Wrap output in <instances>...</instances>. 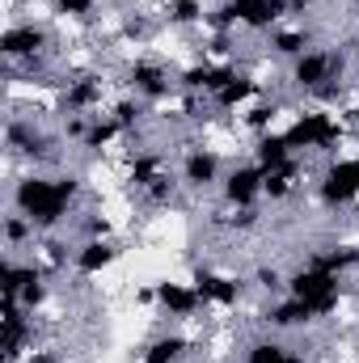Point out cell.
<instances>
[{"mask_svg": "<svg viewBox=\"0 0 359 363\" xmlns=\"http://www.w3.org/2000/svg\"><path fill=\"white\" fill-rule=\"evenodd\" d=\"M97 106H101V81L97 77L68 81V89H64V110L68 114H89V118H97Z\"/></svg>", "mask_w": 359, "mask_h": 363, "instance_id": "17", "label": "cell"}, {"mask_svg": "<svg viewBox=\"0 0 359 363\" xmlns=\"http://www.w3.org/2000/svg\"><path fill=\"white\" fill-rule=\"evenodd\" d=\"M317 317H313V308L304 304V300H296V296H287L283 291V300H275L267 308V325L275 334H292V330H304V325H313Z\"/></svg>", "mask_w": 359, "mask_h": 363, "instance_id": "16", "label": "cell"}, {"mask_svg": "<svg viewBox=\"0 0 359 363\" xmlns=\"http://www.w3.org/2000/svg\"><path fill=\"white\" fill-rule=\"evenodd\" d=\"M263 186H267V174L254 165V161H241V165H233L224 182H220V194H224V203L233 207V211H241V207H254L258 199H263Z\"/></svg>", "mask_w": 359, "mask_h": 363, "instance_id": "8", "label": "cell"}, {"mask_svg": "<svg viewBox=\"0 0 359 363\" xmlns=\"http://www.w3.org/2000/svg\"><path fill=\"white\" fill-rule=\"evenodd\" d=\"M47 47H51V30L38 26V21H17V26H9L4 38H0L4 60H13V64H30V68L47 55Z\"/></svg>", "mask_w": 359, "mask_h": 363, "instance_id": "7", "label": "cell"}, {"mask_svg": "<svg viewBox=\"0 0 359 363\" xmlns=\"http://www.w3.org/2000/svg\"><path fill=\"white\" fill-rule=\"evenodd\" d=\"M351 9H355V13H359V0H351Z\"/></svg>", "mask_w": 359, "mask_h": 363, "instance_id": "32", "label": "cell"}, {"mask_svg": "<svg viewBox=\"0 0 359 363\" xmlns=\"http://www.w3.org/2000/svg\"><path fill=\"white\" fill-rule=\"evenodd\" d=\"M233 77H237V68H233V64H190V68H182V72H178V85L186 93L216 97V93L224 89Z\"/></svg>", "mask_w": 359, "mask_h": 363, "instance_id": "14", "label": "cell"}, {"mask_svg": "<svg viewBox=\"0 0 359 363\" xmlns=\"http://www.w3.org/2000/svg\"><path fill=\"white\" fill-rule=\"evenodd\" d=\"M254 283H258L263 291H287V274H279L275 267H258V271H254Z\"/></svg>", "mask_w": 359, "mask_h": 363, "instance_id": "30", "label": "cell"}, {"mask_svg": "<svg viewBox=\"0 0 359 363\" xmlns=\"http://www.w3.org/2000/svg\"><path fill=\"white\" fill-rule=\"evenodd\" d=\"M317 199L321 207L330 211H343L359 199V157H343V161H330L321 169V182H317Z\"/></svg>", "mask_w": 359, "mask_h": 363, "instance_id": "6", "label": "cell"}, {"mask_svg": "<svg viewBox=\"0 0 359 363\" xmlns=\"http://www.w3.org/2000/svg\"><path fill=\"white\" fill-rule=\"evenodd\" d=\"M355 60H359V47H355Z\"/></svg>", "mask_w": 359, "mask_h": 363, "instance_id": "33", "label": "cell"}, {"mask_svg": "<svg viewBox=\"0 0 359 363\" xmlns=\"http://www.w3.org/2000/svg\"><path fill=\"white\" fill-rule=\"evenodd\" d=\"M194 291H199V300H203V308H237V300H241V279H233V274H220V271H194Z\"/></svg>", "mask_w": 359, "mask_h": 363, "instance_id": "9", "label": "cell"}, {"mask_svg": "<svg viewBox=\"0 0 359 363\" xmlns=\"http://www.w3.org/2000/svg\"><path fill=\"white\" fill-rule=\"evenodd\" d=\"M51 13H60L68 21H89L97 13V0H51Z\"/></svg>", "mask_w": 359, "mask_h": 363, "instance_id": "27", "label": "cell"}, {"mask_svg": "<svg viewBox=\"0 0 359 363\" xmlns=\"http://www.w3.org/2000/svg\"><path fill=\"white\" fill-rule=\"evenodd\" d=\"M161 178H165V161H161L157 152H136V157H131V186H136V190L148 194Z\"/></svg>", "mask_w": 359, "mask_h": 363, "instance_id": "22", "label": "cell"}, {"mask_svg": "<svg viewBox=\"0 0 359 363\" xmlns=\"http://www.w3.org/2000/svg\"><path fill=\"white\" fill-rule=\"evenodd\" d=\"M118 254L123 250L110 237H85L77 245V254H72V267H77V274H85V279H97V274H106L118 262Z\"/></svg>", "mask_w": 359, "mask_h": 363, "instance_id": "13", "label": "cell"}, {"mask_svg": "<svg viewBox=\"0 0 359 363\" xmlns=\"http://www.w3.org/2000/svg\"><path fill=\"white\" fill-rule=\"evenodd\" d=\"M287 296L304 300V304L313 308V317L321 321V317L338 313V304H343V274L326 271V267H317V262L309 258L300 271L287 274Z\"/></svg>", "mask_w": 359, "mask_h": 363, "instance_id": "2", "label": "cell"}, {"mask_svg": "<svg viewBox=\"0 0 359 363\" xmlns=\"http://www.w3.org/2000/svg\"><path fill=\"white\" fill-rule=\"evenodd\" d=\"M224 182V165H220V157L211 152V148H190L186 157H182V186H190V190H211V186H220Z\"/></svg>", "mask_w": 359, "mask_h": 363, "instance_id": "12", "label": "cell"}, {"mask_svg": "<svg viewBox=\"0 0 359 363\" xmlns=\"http://www.w3.org/2000/svg\"><path fill=\"white\" fill-rule=\"evenodd\" d=\"M270 51L279 60H300L304 51H313V34L304 26H292V30H270Z\"/></svg>", "mask_w": 359, "mask_h": 363, "instance_id": "19", "label": "cell"}, {"mask_svg": "<svg viewBox=\"0 0 359 363\" xmlns=\"http://www.w3.org/2000/svg\"><path fill=\"white\" fill-rule=\"evenodd\" d=\"M127 85H131V93H136L140 101H161V97H170V89H174L178 81H170V72H165L157 60H136V64L127 68Z\"/></svg>", "mask_w": 359, "mask_h": 363, "instance_id": "10", "label": "cell"}, {"mask_svg": "<svg viewBox=\"0 0 359 363\" xmlns=\"http://www.w3.org/2000/svg\"><path fill=\"white\" fill-rule=\"evenodd\" d=\"M300 186V165L292 161V165H283V169H275V174H267V186H263V199H270V203H279V199H287L292 190Z\"/></svg>", "mask_w": 359, "mask_h": 363, "instance_id": "24", "label": "cell"}, {"mask_svg": "<svg viewBox=\"0 0 359 363\" xmlns=\"http://www.w3.org/2000/svg\"><path fill=\"white\" fill-rule=\"evenodd\" d=\"M110 118L123 127V135H131V131L140 127V97H123V101H114Z\"/></svg>", "mask_w": 359, "mask_h": 363, "instance_id": "26", "label": "cell"}, {"mask_svg": "<svg viewBox=\"0 0 359 363\" xmlns=\"http://www.w3.org/2000/svg\"><path fill=\"white\" fill-rule=\"evenodd\" d=\"M343 68H347V55L343 51H304L300 60H292L287 68V81L300 93H334V81H343Z\"/></svg>", "mask_w": 359, "mask_h": 363, "instance_id": "4", "label": "cell"}, {"mask_svg": "<svg viewBox=\"0 0 359 363\" xmlns=\"http://www.w3.org/2000/svg\"><path fill=\"white\" fill-rule=\"evenodd\" d=\"M153 300H157V304H161V313H170L174 321H190V317L203 308V300H199L194 283H178V279H161V283L153 287Z\"/></svg>", "mask_w": 359, "mask_h": 363, "instance_id": "11", "label": "cell"}, {"mask_svg": "<svg viewBox=\"0 0 359 363\" xmlns=\"http://www.w3.org/2000/svg\"><path fill=\"white\" fill-rule=\"evenodd\" d=\"M275 114H279V106H275V101H263V106H254V110H250V114H245V123H250V127H254V131H258V135H263V131H270V123H275Z\"/></svg>", "mask_w": 359, "mask_h": 363, "instance_id": "29", "label": "cell"}, {"mask_svg": "<svg viewBox=\"0 0 359 363\" xmlns=\"http://www.w3.org/2000/svg\"><path fill=\"white\" fill-rule=\"evenodd\" d=\"M77 194H81V178H72V174H60V178L26 174L13 186V211H21L38 233H51L72 216Z\"/></svg>", "mask_w": 359, "mask_h": 363, "instance_id": "1", "label": "cell"}, {"mask_svg": "<svg viewBox=\"0 0 359 363\" xmlns=\"http://www.w3.org/2000/svg\"><path fill=\"white\" fill-rule=\"evenodd\" d=\"M250 161H254L263 174H275V169L292 165V161H296V152H292V144H287V135H283V131H263V135L254 140V148H250Z\"/></svg>", "mask_w": 359, "mask_h": 363, "instance_id": "15", "label": "cell"}, {"mask_svg": "<svg viewBox=\"0 0 359 363\" xmlns=\"http://www.w3.org/2000/svg\"><path fill=\"white\" fill-rule=\"evenodd\" d=\"M258 93H263V85H258L254 77H241V72H237V77H233V81H228L224 89L216 93L211 101H216L220 110H237V106H245V101H254Z\"/></svg>", "mask_w": 359, "mask_h": 363, "instance_id": "21", "label": "cell"}, {"mask_svg": "<svg viewBox=\"0 0 359 363\" xmlns=\"http://www.w3.org/2000/svg\"><path fill=\"white\" fill-rule=\"evenodd\" d=\"M321 0H292V17H300V13H309V9H317Z\"/></svg>", "mask_w": 359, "mask_h": 363, "instance_id": "31", "label": "cell"}, {"mask_svg": "<svg viewBox=\"0 0 359 363\" xmlns=\"http://www.w3.org/2000/svg\"><path fill=\"white\" fill-rule=\"evenodd\" d=\"M245 363H304L283 338H254L245 347Z\"/></svg>", "mask_w": 359, "mask_h": 363, "instance_id": "20", "label": "cell"}, {"mask_svg": "<svg viewBox=\"0 0 359 363\" xmlns=\"http://www.w3.org/2000/svg\"><path fill=\"white\" fill-rule=\"evenodd\" d=\"M190 355V342L182 334H157L144 351H140V363H182Z\"/></svg>", "mask_w": 359, "mask_h": 363, "instance_id": "18", "label": "cell"}, {"mask_svg": "<svg viewBox=\"0 0 359 363\" xmlns=\"http://www.w3.org/2000/svg\"><path fill=\"white\" fill-rule=\"evenodd\" d=\"M34 224L21 216V211H13V216H4V237H9V245H21V241H34Z\"/></svg>", "mask_w": 359, "mask_h": 363, "instance_id": "28", "label": "cell"}, {"mask_svg": "<svg viewBox=\"0 0 359 363\" xmlns=\"http://www.w3.org/2000/svg\"><path fill=\"white\" fill-rule=\"evenodd\" d=\"M118 135H123V127H118L110 114H97V118L89 123V131H85V140H81V148H89V152H101V148H110Z\"/></svg>", "mask_w": 359, "mask_h": 363, "instance_id": "23", "label": "cell"}, {"mask_svg": "<svg viewBox=\"0 0 359 363\" xmlns=\"http://www.w3.org/2000/svg\"><path fill=\"white\" fill-rule=\"evenodd\" d=\"M283 17H292V0H220V9L211 13V26L216 30L245 26L263 34V30H275Z\"/></svg>", "mask_w": 359, "mask_h": 363, "instance_id": "3", "label": "cell"}, {"mask_svg": "<svg viewBox=\"0 0 359 363\" xmlns=\"http://www.w3.org/2000/svg\"><path fill=\"white\" fill-rule=\"evenodd\" d=\"M170 26H199L203 17H211L207 9H203V0H170Z\"/></svg>", "mask_w": 359, "mask_h": 363, "instance_id": "25", "label": "cell"}, {"mask_svg": "<svg viewBox=\"0 0 359 363\" xmlns=\"http://www.w3.org/2000/svg\"><path fill=\"white\" fill-rule=\"evenodd\" d=\"M283 135H287L292 152H321L343 140V118H334L330 110H304V114H296V123Z\"/></svg>", "mask_w": 359, "mask_h": 363, "instance_id": "5", "label": "cell"}]
</instances>
